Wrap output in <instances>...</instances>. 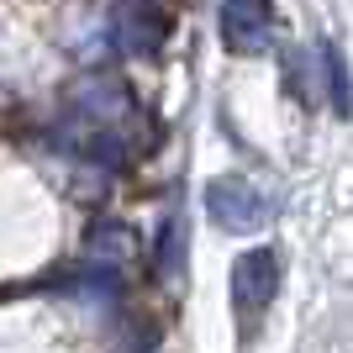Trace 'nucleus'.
<instances>
[{"label":"nucleus","instance_id":"obj_1","mask_svg":"<svg viewBox=\"0 0 353 353\" xmlns=\"http://www.w3.org/2000/svg\"><path fill=\"white\" fill-rule=\"evenodd\" d=\"M274 295H280V253L274 248L237 253V264H232V311L243 316V327L259 322Z\"/></svg>","mask_w":353,"mask_h":353},{"label":"nucleus","instance_id":"obj_2","mask_svg":"<svg viewBox=\"0 0 353 353\" xmlns=\"http://www.w3.org/2000/svg\"><path fill=\"white\" fill-rule=\"evenodd\" d=\"M269 195L259 190V185H248V179H232L221 174L206 185V216L216 221L221 232H259L269 221Z\"/></svg>","mask_w":353,"mask_h":353},{"label":"nucleus","instance_id":"obj_3","mask_svg":"<svg viewBox=\"0 0 353 353\" xmlns=\"http://www.w3.org/2000/svg\"><path fill=\"white\" fill-rule=\"evenodd\" d=\"M274 37V0H221V43L232 53H264Z\"/></svg>","mask_w":353,"mask_h":353},{"label":"nucleus","instance_id":"obj_4","mask_svg":"<svg viewBox=\"0 0 353 353\" xmlns=\"http://www.w3.org/2000/svg\"><path fill=\"white\" fill-rule=\"evenodd\" d=\"M179 259H185L179 221H163V232H159V274H163V280H174V274H179Z\"/></svg>","mask_w":353,"mask_h":353},{"label":"nucleus","instance_id":"obj_5","mask_svg":"<svg viewBox=\"0 0 353 353\" xmlns=\"http://www.w3.org/2000/svg\"><path fill=\"white\" fill-rule=\"evenodd\" d=\"M327 79H332V105H338V117H348V74H343V59L338 53H327Z\"/></svg>","mask_w":353,"mask_h":353}]
</instances>
